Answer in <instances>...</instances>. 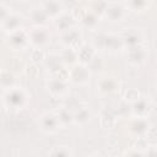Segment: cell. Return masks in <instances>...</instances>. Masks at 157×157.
I'll return each mask as SVG.
<instances>
[{"label": "cell", "mask_w": 157, "mask_h": 157, "mask_svg": "<svg viewBox=\"0 0 157 157\" xmlns=\"http://www.w3.org/2000/svg\"><path fill=\"white\" fill-rule=\"evenodd\" d=\"M93 48L99 50H107L110 53L119 52L124 48L121 36L114 33H98L93 39Z\"/></svg>", "instance_id": "6da1fadb"}, {"label": "cell", "mask_w": 157, "mask_h": 157, "mask_svg": "<svg viewBox=\"0 0 157 157\" xmlns=\"http://www.w3.org/2000/svg\"><path fill=\"white\" fill-rule=\"evenodd\" d=\"M28 93L22 87H13L2 92V102L10 109H23L28 103Z\"/></svg>", "instance_id": "7a4b0ae2"}, {"label": "cell", "mask_w": 157, "mask_h": 157, "mask_svg": "<svg viewBox=\"0 0 157 157\" xmlns=\"http://www.w3.org/2000/svg\"><path fill=\"white\" fill-rule=\"evenodd\" d=\"M60 42L65 48H70V49H74L76 52H78L85 45L81 31L75 28V27L64 32V33H61Z\"/></svg>", "instance_id": "3957f363"}, {"label": "cell", "mask_w": 157, "mask_h": 157, "mask_svg": "<svg viewBox=\"0 0 157 157\" xmlns=\"http://www.w3.org/2000/svg\"><path fill=\"white\" fill-rule=\"evenodd\" d=\"M28 37H29V44L33 45L36 49H42L49 43L50 39V33L45 27H39V26H33L28 31Z\"/></svg>", "instance_id": "277c9868"}, {"label": "cell", "mask_w": 157, "mask_h": 157, "mask_svg": "<svg viewBox=\"0 0 157 157\" xmlns=\"http://www.w3.org/2000/svg\"><path fill=\"white\" fill-rule=\"evenodd\" d=\"M38 123H39L40 130L47 132V134H54L61 128L60 120H59V118H58L55 112H45V113H43L40 115Z\"/></svg>", "instance_id": "5b68a950"}, {"label": "cell", "mask_w": 157, "mask_h": 157, "mask_svg": "<svg viewBox=\"0 0 157 157\" xmlns=\"http://www.w3.org/2000/svg\"><path fill=\"white\" fill-rule=\"evenodd\" d=\"M126 128H128V131L130 135L139 139V137H144L145 135H147L148 130L151 129V124L147 120V118L134 117L132 119L129 120Z\"/></svg>", "instance_id": "8992f818"}, {"label": "cell", "mask_w": 157, "mask_h": 157, "mask_svg": "<svg viewBox=\"0 0 157 157\" xmlns=\"http://www.w3.org/2000/svg\"><path fill=\"white\" fill-rule=\"evenodd\" d=\"M7 44L13 50H22L29 44V37L28 31H25L23 28H20L10 34H7Z\"/></svg>", "instance_id": "52a82bcc"}, {"label": "cell", "mask_w": 157, "mask_h": 157, "mask_svg": "<svg viewBox=\"0 0 157 157\" xmlns=\"http://www.w3.org/2000/svg\"><path fill=\"white\" fill-rule=\"evenodd\" d=\"M90 77H91V74H90L87 65L78 63L69 69V80L76 85L87 83L90 81Z\"/></svg>", "instance_id": "ba28073f"}, {"label": "cell", "mask_w": 157, "mask_h": 157, "mask_svg": "<svg viewBox=\"0 0 157 157\" xmlns=\"http://www.w3.org/2000/svg\"><path fill=\"white\" fill-rule=\"evenodd\" d=\"M121 38H123L124 48H126L128 50L144 45V36H142V33H141L139 29H136V28L126 29V31L121 34Z\"/></svg>", "instance_id": "9c48e42d"}, {"label": "cell", "mask_w": 157, "mask_h": 157, "mask_svg": "<svg viewBox=\"0 0 157 157\" xmlns=\"http://www.w3.org/2000/svg\"><path fill=\"white\" fill-rule=\"evenodd\" d=\"M45 87L48 90V92L52 96H58L61 97L67 92V81L59 78L56 76H50L47 82H45Z\"/></svg>", "instance_id": "30bf717a"}, {"label": "cell", "mask_w": 157, "mask_h": 157, "mask_svg": "<svg viewBox=\"0 0 157 157\" xmlns=\"http://www.w3.org/2000/svg\"><path fill=\"white\" fill-rule=\"evenodd\" d=\"M125 11H126L125 4L109 2L107 11L104 13V17L110 22H119V21H123V18L125 17Z\"/></svg>", "instance_id": "8fae6325"}, {"label": "cell", "mask_w": 157, "mask_h": 157, "mask_svg": "<svg viewBox=\"0 0 157 157\" xmlns=\"http://www.w3.org/2000/svg\"><path fill=\"white\" fill-rule=\"evenodd\" d=\"M40 6L48 15L49 20H56L64 13V4L60 1H44L40 2Z\"/></svg>", "instance_id": "7c38bea8"}, {"label": "cell", "mask_w": 157, "mask_h": 157, "mask_svg": "<svg viewBox=\"0 0 157 157\" xmlns=\"http://www.w3.org/2000/svg\"><path fill=\"white\" fill-rule=\"evenodd\" d=\"M28 16H29L31 22L34 26H39V27H44V25L49 21V17L45 13V11L43 10V7L40 6V4L31 7L28 11Z\"/></svg>", "instance_id": "4fadbf2b"}, {"label": "cell", "mask_w": 157, "mask_h": 157, "mask_svg": "<svg viewBox=\"0 0 157 157\" xmlns=\"http://www.w3.org/2000/svg\"><path fill=\"white\" fill-rule=\"evenodd\" d=\"M22 21H23V18H22L20 15L11 12V13L7 16V18L1 22V29H2L5 33L10 34V33H12V32H15V31L22 28V27H21Z\"/></svg>", "instance_id": "5bb4252c"}, {"label": "cell", "mask_w": 157, "mask_h": 157, "mask_svg": "<svg viewBox=\"0 0 157 157\" xmlns=\"http://www.w3.org/2000/svg\"><path fill=\"white\" fill-rule=\"evenodd\" d=\"M97 87H98V90L102 94H110V93H113L118 90L119 83L112 76H103L98 80Z\"/></svg>", "instance_id": "9a60e30c"}, {"label": "cell", "mask_w": 157, "mask_h": 157, "mask_svg": "<svg viewBox=\"0 0 157 157\" xmlns=\"http://www.w3.org/2000/svg\"><path fill=\"white\" fill-rule=\"evenodd\" d=\"M147 55H148L147 49L144 45H141V47L128 50V61L132 65H141L146 61Z\"/></svg>", "instance_id": "2e32d148"}, {"label": "cell", "mask_w": 157, "mask_h": 157, "mask_svg": "<svg viewBox=\"0 0 157 157\" xmlns=\"http://www.w3.org/2000/svg\"><path fill=\"white\" fill-rule=\"evenodd\" d=\"M150 102L146 97H140L136 102H134L131 104V113L134 117L137 118H146V115L150 112Z\"/></svg>", "instance_id": "e0dca14e"}, {"label": "cell", "mask_w": 157, "mask_h": 157, "mask_svg": "<svg viewBox=\"0 0 157 157\" xmlns=\"http://www.w3.org/2000/svg\"><path fill=\"white\" fill-rule=\"evenodd\" d=\"M55 27L58 28V31H60L61 33L74 28V23H75V18L72 16V13H66L64 12L61 16H59L56 20H54Z\"/></svg>", "instance_id": "ac0fdd59"}, {"label": "cell", "mask_w": 157, "mask_h": 157, "mask_svg": "<svg viewBox=\"0 0 157 157\" xmlns=\"http://www.w3.org/2000/svg\"><path fill=\"white\" fill-rule=\"evenodd\" d=\"M61 61L65 66H74L78 64V54L76 50L70 49V48H64V50L60 53Z\"/></svg>", "instance_id": "d6986e66"}, {"label": "cell", "mask_w": 157, "mask_h": 157, "mask_svg": "<svg viewBox=\"0 0 157 157\" xmlns=\"http://www.w3.org/2000/svg\"><path fill=\"white\" fill-rule=\"evenodd\" d=\"M78 63L80 64H83V65H87L94 56V48L93 45H87L85 44L78 52Z\"/></svg>", "instance_id": "ffe728a7"}, {"label": "cell", "mask_w": 157, "mask_h": 157, "mask_svg": "<svg viewBox=\"0 0 157 157\" xmlns=\"http://www.w3.org/2000/svg\"><path fill=\"white\" fill-rule=\"evenodd\" d=\"M108 5H109V2H107V1H91L87 4V6H88L87 9L91 10L93 13H96L98 17H104Z\"/></svg>", "instance_id": "44dd1931"}, {"label": "cell", "mask_w": 157, "mask_h": 157, "mask_svg": "<svg viewBox=\"0 0 157 157\" xmlns=\"http://www.w3.org/2000/svg\"><path fill=\"white\" fill-rule=\"evenodd\" d=\"M90 110L88 108L86 107H80L77 108L75 112H74V123L75 124H78V125H82V124H86L88 120H90Z\"/></svg>", "instance_id": "7402d4cb"}, {"label": "cell", "mask_w": 157, "mask_h": 157, "mask_svg": "<svg viewBox=\"0 0 157 157\" xmlns=\"http://www.w3.org/2000/svg\"><path fill=\"white\" fill-rule=\"evenodd\" d=\"M15 82H16V78H15L13 74H11L10 71H2V72H1L0 85H1L2 92H4V91H7V90H10V88L16 87V86H15Z\"/></svg>", "instance_id": "603a6c76"}, {"label": "cell", "mask_w": 157, "mask_h": 157, "mask_svg": "<svg viewBox=\"0 0 157 157\" xmlns=\"http://www.w3.org/2000/svg\"><path fill=\"white\" fill-rule=\"evenodd\" d=\"M55 113H56V115H58V118L60 120L61 126H65V125H69V124H72L74 123V113L70 112L67 108L61 107Z\"/></svg>", "instance_id": "cb8c5ba5"}, {"label": "cell", "mask_w": 157, "mask_h": 157, "mask_svg": "<svg viewBox=\"0 0 157 157\" xmlns=\"http://www.w3.org/2000/svg\"><path fill=\"white\" fill-rule=\"evenodd\" d=\"M150 5H151L150 1H141V0H132V1L125 2V6L129 7L130 10H132V11H144Z\"/></svg>", "instance_id": "d4e9b609"}, {"label": "cell", "mask_w": 157, "mask_h": 157, "mask_svg": "<svg viewBox=\"0 0 157 157\" xmlns=\"http://www.w3.org/2000/svg\"><path fill=\"white\" fill-rule=\"evenodd\" d=\"M50 157H71V152L66 146H59L50 152Z\"/></svg>", "instance_id": "484cf974"}, {"label": "cell", "mask_w": 157, "mask_h": 157, "mask_svg": "<svg viewBox=\"0 0 157 157\" xmlns=\"http://www.w3.org/2000/svg\"><path fill=\"white\" fill-rule=\"evenodd\" d=\"M140 97H141V96H140L139 91H137V90H135V88H129V90L125 92V96H124L125 101H129L131 104H132L134 102H136Z\"/></svg>", "instance_id": "4316f807"}, {"label": "cell", "mask_w": 157, "mask_h": 157, "mask_svg": "<svg viewBox=\"0 0 157 157\" xmlns=\"http://www.w3.org/2000/svg\"><path fill=\"white\" fill-rule=\"evenodd\" d=\"M10 13H11V9H9L4 2H0V22L6 20Z\"/></svg>", "instance_id": "83f0119b"}, {"label": "cell", "mask_w": 157, "mask_h": 157, "mask_svg": "<svg viewBox=\"0 0 157 157\" xmlns=\"http://www.w3.org/2000/svg\"><path fill=\"white\" fill-rule=\"evenodd\" d=\"M25 72L29 77H36L37 74H38V69H37V66L34 64H27L26 69H25Z\"/></svg>", "instance_id": "f1b7e54d"}, {"label": "cell", "mask_w": 157, "mask_h": 157, "mask_svg": "<svg viewBox=\"0 0 157 157\" xmlns=\"http://www.w3.org/2000/svg\"><path fill=\"white\" fill-rule=\"evenodd\" d=\"M124 157H145V156H144L142 151H139L136 148H130V150L125 151Z\"/></svg>", "instance_id": "f546056e"}, {"label": "cell", "mask_w": 157, "mask_h": 157, "mask_svg": "<svg viewBox=\"0 0 157 157\" xmlns=\"http://www.w3.org/2000/svg\"><path fill=\"white\" fill-rule=\"evenodd\" d=\"M90 157H101V156H98V155H92V156H90Z\"/></svg>", "instance_id": "4dcf8cb0"}]
</instances>
